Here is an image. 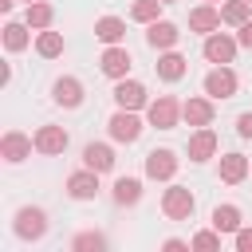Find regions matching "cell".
I'll list each match as a JSON object with an SVG mask.
<instances>
[{"instance_id": "obj_20", "label": "cell", "mask_w": 252, "mask_h": 252, "mask_svg": "<svg viewBox=\"0 0 252 252\" xmlns=\"http://www.w3.org/2000/svg\"><path fill=\"white\" fill-rule=\"evenodd\" d=\"M248 177V158L244 154H224L220 158V181L224 185H240Z\"/></svg>"}, {"instance_id": "obj_13", "label": "cell", "mask_w": 252, "mask_h": 252, "mask_svg": "<svg viewBox=\"0 0 252 252\" xmlns=\"http://www.w3.org/2000/svg\"><path fill=\"white\" fill-rule=\"evenodd\" d=\"M177 39H181L177 24H169V20H154V24H146V43H150V47H158V51H169Z\"/></svg>"}, {"instance_id": "obj_5", "label": "cell", "mask_w": 252, "mask_h": 252, "mask_svg": "<svg viewBox=\"0 0 252 252\" xmlns=\"http://www.w3.org/2000/svg\"><path fill=\"white\" fill-rule=\"evenodd\" d=\"M98 67H102V75L106 79H126L130 75V67H134V59H130V51L122 47V43H106V51H102V59H98Z\"/></svg>"}, {"instance_id": "obj_12", "label": "cell", "mask_w": 252, "mask_h": 252, "mask_svg": "<svg viewBox=\"0 0 252 252\" xmlns=\"http://www.w3.org/2000/svg\"><path fill=\"white\" fill-rule=\"evenodd\" d=\"M67 193H71L75 201H91V197L98 193V169H91V165L75 169V173L67 177Z\"/></svg>"}, {"instance_id": "obj_3", "label": "cell", "mask_w": 252, "mask_h": 252, "mask_svg": "<svg viewBox=\"0 0 252 252\" xmlns=\"http://www.w3.org/2000/svg\"><path fill=\"white\" fill-rule=\"evenodd\" d=\"M146 118H150V126H158V130H173L177 118H181V102H177L173 94H158V98L146 106Z\"/></svg>"}, {"instance_id": "obj_37", "label": "cell", "mask_w": 252, "mask_h": 252, "mask_svg": "<svg viewBox=\"0 0 252 252\" xmlns=\"http://www.w3.org/2000/svg\"><path fill=\"white\" fill-rule=\"evenodd\" d=\"M24 4H35V0H24Z\"/></svg>"}, {"instance_id": "obj_25", "label": "cell", "mask_w": 252, "mask_h": 252, "mask_svg": "<svg viewBox=\"0 0 252 252\" xmlns=\"http://www.w3.org/2000/svg\"><path fill=\"white\" fill-rule=\"evenodd\" d=\"M220 20L232 24V28H240V24L252 20V4L248 0H228V4H220Z\"/></svg>"}, {"instance_id": "obj_4", "label": "cell", "mask_w": 252, "mask_h": 252, "mask_svg": "<svg viewBox=\"0 0 252 252\" xmlns=\"http://www.w3.org/2000/svg\"><path fill=\"white\" fill-rule=\"evenodd\" d=\"M12 228H16L20 240H39L47 232V213L35 209V205H24V209H16V224Z\"/></svg>"}, {"instance_id": "obj_2", "label": "cell", "mask_w": 252, "mask_h": 252, "mask_svg": "<svg viewBox=\"0 0 252 252\" xmlns=\"http://www.w3.org/2000/svg\"><path fill=\"white\" fill-rule=\"evenodd\" d=\"M236 87H240V83H236V71H232L228 63H217V67L205 75V94H209L213 102H217V98H232Z\"/></svg>"}, {"instance_id": "obj_26", "label": "cell", "mask_w": 252, "mask_h": 252, "mask_svg": "<svg viewBox=\"0 0 252 252\" xmlns=\"http://www.w3.org/2000/svg\"><path fill=\"white\" fill-rule=\"evenodd\" d=\"M28 43H32V35H28V20H24V24H16V20L4 24V47H8V51H24Z\"/></svg>"}, {"instance_id": "obj_14", "label": "cell", "mask_w": 252, "mask_h": 252, "mask_svg": "<svg viewBox=\"0 0 252 252\" xmlns=\"http://www.w3.org/2000/svg\"><path fill=\"white\" fill-rule=\"evenodd\" d=\"M213 114H217V110H213V98H209V94H205V98L197 94V98H185V102H181V118H185L189 126H213Z\"/></svg>"}, {"instance_id": "obj_35", "label": "cell", "mask_w": 252, "mask_h": 252, "mask_svg": "<svg viewBox=\"0 0 252 252\" xmlns=\"http://www.w3.org/2000/svg\"><path fill=\"white\" fill-rule=\"evenodd\" d=\"M12 4H16V0H0V12H12Z\"/></svg>"}, {"instance_id": "obj_18", "label": "cell", "mask_w": 252, "mask_h": 252, "mask_svg": "<svg viewBox=\"0 0 252 252\" xmlns=\"http://www.w3.org/2000/svg\"><path fill=\"white\" fill-rule=\"evenodd\" d=\"M158 79H165V83H177V79H185V71H189V59L185 55H177V51H165L158 63Z\"/></svg>"}, {"instance_id": "obj_6", "label": "cell", "mask_w": 252, "mask_h": 252, "mask_svg": "<svg viewBox=\"0 0 252 252\" xmlns=\"http://www.w3.org/2000/svg\"><path fill=\"white\" fill-rule=\"evenodd\" d=\"M106 130H110L114 142H126V146H130V142L142 138V118H138L134 110H122V106H118V114L106 122Z\"/></svg>"}, {"instance_id": "obj_38", "label": "cell", "mask_w": 252, "mask_h": 252, "mask_svg": "<svg viewBox=\"0 0 252 252\" xmlns=\"http://www.w3.org/2000/svg\"><path fill=\"white\" fill-rule=\"evenodd\" d=\"M209 4H217V0H209Z\"/></svg>"}, {"instance_id": "obj_34", "label": "cell", "mask_w": 252, "mask_h": 252, "mask_svg": "<svg viewBox=\"0 0 252 252\" xmlns=\"http://www.w3.org/2000/svg\"><path fill=\"white\" fill-rule=\"evenodd\" d=\"M161 248H165V252H181V248H189V240H177V236H169V240H161Z\"/></svg>"}, {"instance_id": "obj_15", "label": "cell", "mask_w": 252, "mask_h": 252, "mask_svg": "<svg viewBox=\"0 0 252 252\" xmlns=\"http://www.w3.org/2000/svg\"><path fill=\"white\" fill-rule=\"evenodd\" d=\"M189 161H209L213 154H217V134L209 130V126H197V134L189 138Z\"/></svg>"}, {"instance_id": "obj_24", "label": "cell", "mask_w": 252, "mask_h": 252, "mask_svg": "<svg viewBox=\"0 0 252 252\" xmlns=\"http://www.w3.org/2000/svg\"><path fill=\"white\" fill-rule=\"evenodd\" d=\"M24 20H28V28L43 32V28H51V20H55V8H51V4H43V0H35V4H28Z\"/></svg>"}, {"instance_id": "obj_8", "label": "cell", "mask_w": 252, "mask_h": 252, "mask_svg": "<svg viewBox=\"0 0 252 252\" xmlns=\"http://www.w3.org/2000/svg\"><path fill=\"white\" fill-rule=\"evenodd\" d=\"M173 173H177V154L173 150H150L146 154V177H154V181H173Z\"/></svg>"}, {"instance_id": "obj_32", "label": "cell", "mask_w": 252, "mask_h": 252, "mask_svg": "<svg viewBox=\"0 0 252 252\" xmlns=\"http://www.w3.org/2000/svg\"><path fill=\"white\" fill-rule=\"evenodd\" d=\"M236 134H240V138H252V110H244V114L236 118Z\"/></svg>"}, {"instance_id": "obj_23", "label": "cell", "mask_w": 252, "mask_h": 252, "mask_svg": "<svg viewBox=\"0 0 252 252\" xmlns=\"http://www.w3.org/2000/svg\"><path fill=\"white\" fill-rule=\"evenodd\" d=\"M213 228L232 236V232L240 228V209H236V205H217V209H213Z\"/></svg>"}, {"instance_id": "obj_22", "label": "cell", "mask_w": 252, "mask_h": 252, "mask_svg": "<svg viewBox=\"0 0 252 252\" xmlns=\"http://www.w3.org/2000/svg\"><path fill=\"white\" fill-rule=\"evenodd\" d=\"M94 35H98L102 43H122V35H126V20H118V16H102V20H94Z\"/></svg>"}, {"instance_id": "obj_36", "label": "cell", "mask_w": 252, "mask_h": 252, "mask_svg": "<svg viewBox=\"0 0 252 252\" xmlns=\"http://www.w3.org/2000/svg\"><path fill=\"white\" fill-rule=\"evenodd\" d=\"M161 4H173V0H161Z\"/></svg>"}, {"instance_id": "obj_33", "label": "cell", "mask_w": 252, "mask_h": 252, "mask_svg": "<svg viewBox=\"0 0 252 252\" xmlns=\"http://www.w3.org/2000/svg\"><path fill=\"white\" fill-rule=\"evenodd\" d=\"M236 43H240V47H252V20L236 28Z\"/></svg>"}, {"instance_id": "obj_29", "label": "cell", "mask_w": 252, "mask_h": 252, "mask_svg": "<svg viewBox=\"0 0 252 252\" xmlns=\"http://www.w3.org/2000/svg\"><path fill=\"white\" fill-rule=\"evenodd\" d=\"M220 236H224V232L205 228V232H197V236L189 240V248H197V252H217V248H220Z\"/></svg>"}, {"instance_id": "obj_21", "label": "cell", "mask_w": 252, "mask_h": 252, "mask_svg": "<svg viewBox=\"0 0 252 252\" xmlns=\"http://www.w3.org/2000/svg\"><path fill=\"white\" fill-rule=\"evenodd\" d=\"M110 197H114V205H138L142 201V181L138 177H118Z\"/></svg>"}, {"instance_id": "obj_11", "label": "cell", "mask_w": 252, "mask_h": 252, "mask_svg": "<svg viewBox=\"0 0 252 252\" xmlns=\"http://www.w3.org/2000/svg\"><path fill=\"white\" fill-rule=\"evenodd\" d=\"M32 138H35V154H43V158H55V154H63V150H67V142H71L63 126H39Z\"/></svg>"}, {"instance_id": "obj_17", "label": "cell", "mask_w": 252, "mask_h": 252, "mask_svg": "<svg viewBox=\"0 0 252 252\" xmlns=\"http://www.w3.org/2000/svg\"><path fill=\"white\" fill-rule=\"evenodd\" d=\"M220 24H224V20H220V8H213V4H201V8L189 12V32L209 35V32H217Z\"/></svg>"}, {"instance_id": "obj_39", "label": "cell", "mask_w": 252, "mask_h": 252, "mask_svg": "<svg viewBox=\"0 0 252 252\" xmlns=\"http://www.w3.org/2000/svg\"><path fill=\"white\" fill-rule=\"evenodd\" d=\"M248 4H252V0H248Z\"/></svg>"}, {"instance_id": "obj_28", "label": "cell", "mask_w": 252, "mask_h": 252, "mask_svg": "<svg viewBox=\"0 0 252 252\" xmlns=\"http://www.w3.org/2000/svg\"><path fill=\"white\" fill-rule=\"evenodd\" d=\"M161 0H134V8H130V20H138V24H154L158 16H161Z\"/></svg>"}, {"instance_id": "obj_30", "label": "cell", "mask_w": 252, "mask_h": 252, "mask_svg": "<svg viewBox=\"0 0 252 252\" xmlns=\"http://www.w3.org/2000/svg\"><path fill=\"white\" fill-rule=\"evenodd\" d=\"M71 248H79V252L94 248V252H98V248H106V236H102V232H79V236L71 240Z\"/></svg>"}, {"instance_id": "obj_9", "label": "cell", "mask_w": 252, "mask_h": 252, "mask_svg": "<svg viewBox=\"0 0 252 252\" xmlns=\"http://www.w3.org/2000/svg\"><path fill=\"white\" fill-rule=\"evenodd\" d=\"M236 47H240V43H236L232 35H224V32H209L201 51H205V59H209V63H232Z\"/></svg>"}, {"instance_id": "obj_10", "label": "cell", "mask_w": 252, "mask_h": 252, "mask_svg": "<svg viewBox=\"0 0 252 252\" xmlns=\"http://www.w3.org/2000/svg\"><path fill=\"white\" fill-rule=\"evenodd\" d=\"M114 102H118L122 110H142V106H150V94H146L142 83H134V79H118V83H114Z\"/></svg>"}, {"instance_id": "obj_16", "label": "cell", "mask_w": 252, "mask_h": 252, "mask_svg": "<svg viewBox=\"0 0 252 252\" xmlns=\"http://www.w3.org/2000/svg\"><path fill=\"white\" fill-rule=\"evenodd\" d=\"M83 165H91V169H98V173H110V169H114V150H110L106 142H87V146H83Z\"/></svg>"}, {"instance_id": "obj_7", "label": "cell", "mask_w": 252, "mask_h": 252, "mask_svg": "<svg viewBox=\"0 0 252 252\" xmlns=\"http://www.w3.org/2000/svg\"><path fill=\"white\" fill-rule=\"evenodd\" d=\"M32 150H35V138H28L24 130H8L4 138H0V158L4 161H24V158H32Z\"/></svg>"}, {"instance_id": "obj_31", "label": "cell", "mask_w": 252, "mask_h": 252, "mask_svg": "<svg viewBox=\"0 0 252 252\" xmlns=\"http://www.w3.org/2000/svg\"><path fill=\"white\" fill-rule=\"evenodd\" d=\"M232 244H236V252H252V228L240 224V228L232 232Z\"/></svg>"}, {"instance_id": "obj_27", "label": "cell", "mask_w": 252, "mask_h": 252, "mask_svg": "<svg viewBox=\"0 0 252 252\" xmlns=\"http://www.w3.org/2000/svg\"><path fill=\"white\" fill-rule=\"evenodd\" d=\"M35 51H39L43 59H55V55H63V35H59V32H47V28H43V32L35 35Z\"/></svg>"}, {"instance_id": "obj_19", "label": "cell", "mask_w": 252, "mask_h": 252, "mask_svg": "<svg viewBox=\"0 0 252 252\" xmlns=\"http://www.w3.org/2000/svg\"><path fill=\"white\" fill-rule=\"evenodd\" d=\"M51 98H55L59 106H79V102H83V83H79V79H71V75H63V79H55Z\"/></svg>"}, {"instance_id": "obj_1", "label": "cell", "mask_w": 252, "mask_h": 252, "mask_svg": "<svg viewBox=\"0 0 252 252\" xmlns=\"http://www.w3.org/2000/svg\"><path fill=\"white\" fill-rule=\"evenodd\" d=\"M193 209H197V197L189 193V185H169V189L161 193V213H165L169 220H189Z\"/></svg>"}]
</instances>
